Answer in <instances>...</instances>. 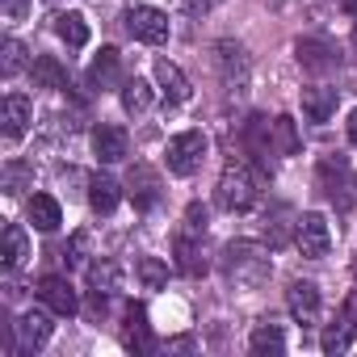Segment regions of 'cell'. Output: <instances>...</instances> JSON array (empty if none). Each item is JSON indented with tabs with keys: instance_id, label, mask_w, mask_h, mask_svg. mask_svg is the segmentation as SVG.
<instances>
[{
	"instance_id": "22",
	"label": "cell",
	"mask_w": 357,
	"mask_h": 357,
	"mask_svg": "<svg viewBox=\"0 0 357 357\" xmlns=\"http://www.w3.org/2000/svg\"><path fill=\"white\" fill-rule=\"evenodd\" d=\"M55 34H59L72 51L89 47V38H93V34H89V22H84L80 13H59V17H55Z\"/></svg>"
},
{
	"instance_id": "24",
	"label": "cell",
	"mask_w": 357,
	"mask_h": 357,
	"mask_svg": "<svg viewBox=\"0 0 357 357\" xmlns=\"http://www.w3.org/2000/svg\"><path fill=\"white\" fill-rule=\"evenodd\" d=\"M248 349L252 353H286V336H282V328L278 324H257L252 328V336H248Z\"/></svg>"
},
{
	"instance_id": "17",
	"label": "cell",
	"mask_w": 357,
	"mask_h": 357,
	"mask_svg": "<svg viewBox=\"0 0 357 357\" xmlns=\"http://www.w3.org/2000/svg\"><path fill=\"white\" fill-rule=\"evenodd\" d=\"M26 215H30V223L38 231H59V223H63V206L51 194H34L30 206H26Z\"/></svg>"
},
{
	"instance_id": "12",
	"label": "cell",
	"mask_w": 357,
	"mask_h": 357,
	"mask_svg": "<svg viewBox=\"0 0 357 357\" xmlns=\"http://www.w3.org/2000/svg\"><path fill=\"white\" fill-rule=\"evenodd\" d=\"M155 84H160V93H164V101H172V105H185L190 101V80H185V72L176 68V63H168V59H155Z\"/></svg>"
},
{
	"instance_id": "13",
	"label": "cell",
	"mask_w": 357,
	"mask_h": 357,
	"mask_svg": "<svg viewBox=\"0 0 357 357\" xmlns=\"http://www.w3.org/2000/svg\"><path fill=\"white\" fill-rule=\"evenodd\" d=\"M126 147H130V139H126V130L122 126H97L93 130V151H97V160L101 164H118V160H126Z\"/></svg>"
},
{
	"instance_id": "28",
	"label": "cell",
	"mask_w": 357,
	"mask_h": 357,
	"mask_svg": "<svg viewBox=\"0 0 357 357\" xmlns=\"http://www.w3.org/2000/svg\"><path fill=\"white\" fill-rule=\"evenodd\" d=\"M273 135H278V151L282 155H294L298 151V135H294V118H273Z\"/></svg>"
},
{
	"instance_id": "31",
	"label": "cell",
	"mask_w": 357,
	"mask_h": 357,
	"mask_svg": "<svg viewBox=\"0 0 357 357\" xmlns=\"http://www.w3.org/2000/svg\"><path fill=\"white\" fill-rule=\"evenodd\" d=\"M349 328H353L349 319H344V324H332V328L324 332V340H319L324 353H344V349H349Z\"/></svg>"
},
{
	"instance_id": "27",
	"label": "cell",
	"mask_w": 357,
	"mask_h": 357,
	"mask_svg": "<svg viewBox=\"0 0 357 357\" xmlns=\"http://www.w3.org/2000/svg\"><path fill=\"white\" fill-rule=\"evenodd\" d=\"M135 269H139L143 290H160V286L168 282V265H164L160 257H139V261H135Z\"/></svg>"
},
{
	"instance_id": "15",
	"label": "cell",
	"mask_w": 357,
	"mask_h": 357,
	"mask_svg": "<svg viewBox=\"0 0 357 357\" xmlns=\"http://www.w3.org/2000/svg\"><path fill=\"white\" fill-rule=\"evenodd\" d=\"M294 55H298V63L307 68V72H332L336 68V55H332V47L324 43V38H298L294 43Z\"/></svg>"
},
{
	"instance_id": "3",
	"label": "cell",
	"mask_w": 357,
	"mask_h": 357,
	"mask_svg": "<svg viewBox=\"0 0 357 357\" xmlns=\"http://www.w3.org/2000/svg\"><path fill=\"white\" fill-rule=\"evenodd\" d=\"M202 160H206V135L202 130H181L164 147V164L172 176H194L202 168Z\"/></svg>"
},
{
	"instance_id": "8",
	"label": "cell",
	"mask_w": 357,
	"mask_h": 357,
	"mask_svg": "<svg viewBox=\"0 0 357 357\" xmlns=\"http://www.w3.org/2000/svg\"><path fill=\"white\" fill-rule=\"evenodd\" d=\"M286 307H290V315H294L298 324H319V315H324L319 286H315V282H294V286L286 290Z\"/></svg>"
},
{
	"instance_id": "11",
	"label": "cell",
	"mask_w": 357,
	"mask_h": 357,
	"mask_svg": "<svg viewBox=\"0 0 357 357\" xmlns=\"http://www.w3.org/2000/svg\"><path fill=\"white\" fill-rule=\"evenodd\" d=\"M0 130H5V139L9 143H17L26 130H30V122H34V105H30V97H22V93H9L5 97V114H0Z\"/></svg>"
},
{
	"instance_id": "19",
	"label": "cell",
	"mask_w": 357,
	"mask_h": 357,
	"mask_svg": "<svg viewBox=\"0 0 357 357\" xmlns=\"http://www.w3.org/2000/svg\"><path fill=\"white\" fill-rule=\"evenodd\" d=\"M118 198H122V190H118V181H114V176L97 172L93 181H89V206H93L97 215H114Z\"/></svg>"
},
{
	"instance_id": "2",
	"label": "cell",
	"mask_w": 357,
	"mask_h": 357,
	"mask_svg": "<svg viewBox=\"0 0 357 357\" xmlns=\"http://www.w3.org/2000/svg\"><path fill=\"white\" fill-rule=\"evenodd\" d=\"M261 181H265V176H257L244 160H231V164L223 168V176H219V185H215V198H219V206H223L227 215H244V211L257 206Z\"/></svg>"
},
{
	"instance_id": "6",
	"label": "cell",
	"mask_w": 357,
	"mask_h": 357,
	"mask_svg": "<svg viewBox=\"0 0 357 357\" xmlns=\"http://www.w3.org/2000/svg\"><path fill=\"white\" fill-rule=\"evenodd\" d=\"M215 63H219V76L231 93L248 89V55L240 43H215Z\"/></svg>"
},
{
	"instance_id": "16",
	"label": "cell",
	"mask_w": 357,
	"mask_h": 357,
	"mask_svg": "<svg viewBox=\"0 0 357 357\" xmlns=\"http://www.w3.org/2000/svg\"><path fill=\"white\" fill-rule=\"evenodd\" d=\"M303 114H307V122H328L336 114V89H328V84L303 89Z\"/></svg>"
},
{
	"instance_id": "9",
	"label": "cell",
	"mask_w": 357,
	"mask_h": 357,
	"mask_svg": "<svg viewBox=\"0 0 357 357\" xmlns=\"http://www.w3.org/2000/svg\"><path fill=\"white\" fill-rule=\"evenodd\" d=\"M176 269L181 273H190V278H202L206 269H211V261H206V248H202V231H181L176 236Z\"/></svg>"
},
{
	"instance_id": "14",
	"label": "cell",
	"mask_w": 357,
	"mask_h": 357,
	"mask_svg": "<svg viewBox=\"0 0 357 357\" xmlns=\"http://www.w3.org/2000/svg\"><path fill=\"white\" fill-rule=\"evenodd\" d=\"M51 315H55V311H51ZM51 315H47V311H22V319H17L22 349H43V344L51 340V332H55Z\"/></svg>"
},
{
	"instance_id": "30",
	"label": "cell",
	"mask_w": 357,
	"mask_h": 357,
	"mask_svg": "<svg viewBox=\"0 0 357 357\" xmlns=\"http://www.w3.org/2000/svg\"><path fill=\"white\" fill-rule=\"evenodd\" d=\"M26 68V47L17 43V38H9L5 43V59H0V72H5V76H17Z\"/></svg>"
},
{
	"instance_id": "7",
	"label": "cell",
	"mask_w": 357,
	"mask_h": 357,
	"mask_svg": "<svg viewBox=\"0 0 357 357\" xmlns=\"http://www.w3.org/2000/svg\"><path fill=\"white\" fill-rule=\"evenodd\" d=\"M38 298L47 303V311H55V315H63V319H72V315L80 311V298H76L72 282H68V278H55V273L38 282Z\"/></svg>"
},
{
	"instance_id": "37",
	"label": "cell",
	"mask_w": 357,
	"mask_h": 357,
	"mask_svg": "<svg viewBox=\"0 0 357 357\" xmlns=\"http://www.w3.org/2000/svg\"><path fill=\"white\" fill-rule=\"evenodd\" d=\"M353 47H357V22H353Z\"/></svg>"
},
{
	"instance_id": "25",
	"label": "cell",
	"mask_w": 357,
	"mask_h": 357,
	"mask_svg": "<svg viewBox=\"0 0 357 357\" xmlns=\"http://www.w3.org/2000/svg\"><path fill=\"white\" fill-rule=\"evenodd\" d=\"M89 80H93L97 89H114V84H118V51H114V47H105V51L93 59Z\"/></svg>"
},
{
	"instance_id": "33",
	"label": "cell",
	"mask_w": 357,
	"mask_h": 357,
	"mask_svg": "<svg viewBox=\"0 0 357 357\" xmlns=\"http://www.w3.org/2000/svg\"><path fill=\"white\" fill-rule=\"evenodd\" d=\"M30 9V0H5V22H22Z\"/></svg>"
},
{
	"instance_id": "20",
	"label": "cell",
	"mask_w": 357,
	"mask_h": 357,
	"mask_svg": "<svg viewBox=\"0 0 357 357\" xmlns=\"http://www.w3.org/2000/svg\"><path fill=\"white\" fill-rule=\"evenodd\" d=\"M122 344H126V349H135V353H147V349H151V328H147V315H143V307H130V311H126Z\"/></svg>"
},
{
	"instance_id": "35",
	"label": "cell",
	"mask_w": 357,
	"mask_h": 357,
	"mask_svg": "<svg viewBox=\"0 0 357 357\" xmlns=\"http://www.w3.org/2000/svg\"><path fill=\"white\" fill-rule=\"evenodd\" d=\"M215 5H219V0H185V9H190V13H211Z\"/></svg>"
},
{
	"instance_id": "18",
	"label": "cell",
	"mask_w": 357,
	"mask_h": 357,
	"mask_svg": "<svg viewBox=\"0 0 357 357\" xmlns=\"http://www.w3.org/2000/svg\"><path fill=\"white\" fill-rule=\"evenodd\" d=\"M30 257V240H26V227L22 223H9L5 227V248H0V261H5L9 273H17Z\"/></svg>"
},
{
	"instance_id": "34",
	"label": "cell",
	"mask_w": 357,
	"mask_h": 357,
	"mask_svg": "<svg viewBox=\"0 0 357 357\" xmlns=\"http://www.w3.org/2000/svg\"><path fill=\"white\" fill-rule=\"evenodd\" d=\"M84 248H89V236L80 231V236L72 240V248H68V261H72V265H76V261H84Z\"/></svg>"
},
{
	"instance_id": "4",
	"label": "cell",
	"mask_w": 357,
	"mask_h": 357,
	"mask_svg": "<svg viewBox=\"0 0 357 357\" xmlns=\"http://www.w3.org/2000/svg\"><path fill=\"white\" fill-rule=\"evenodd\" d=\"M294 244H298V252L311 257V261L328 257V248H332V227H328V219H324L319 211L298 215V219H294Z\"/></svg>"
},
{
	"instance_id": "1",
	"label": "cell",
	"mask_w": 357,
	"mask_h": 357,
	"mask_svg": "<svg viewBox=\"0 0 357 357\" xmlns=\"http://www.w3.org/2000/svg\"><path fill=\"white\" fill-rule=\"evenodd\" d=\"M269 273H273V261H269V252H265L261 244L236 240V244L223 248V278H227L236 290H257V286L269 282Z\"/></svg>"
},
{
	"instance_id": "29",
	"label": "cell",
	"mask_w": 357,
	"mask_h": 357,
	"mask_svg": "<svg viewBox=\"0 0 357 357\" xmlns=\"http://www.w3.org/2000/svg\"><path fill=\"white\" fill-rule=\"evenodd\" d=\"M286 219H290V211H286V206H278V211H273V219L265 215V231H269V248H282V244L290 240V231H286Z\"/></svg>"
},
{
	"instance_id": "21",
	"label": "cell",
	"mask_w": 357,
	"mask_h": 357,
	"mask_svg": "<svg viewBox=\"0 0 357 357\" xmlns=\"http://www.w3.org/2000/svg\"><path fill=\"white\" fill-rule=\"evenodd\" d=\"M30 76H34L38 89H68V72H63V63L55 55H38L30 63Z\"/></svg>"
},
{
	"instance_id": "10",
	"label": "cell",
	"mask_w": 357,
	"mask_h": 357,
	"mask_svg": "<svg viewBox=\"0 0 357 357\" xmlns=\"http://www.w3.org/2000/svg\"><path fill=\"white\" fill-rule=\"evenodd\" d=\"M126 194L135 202V211H151L160 202V176L147 168V164H135L130 176H126Z\"/></svg>"
},
{
	"instance_id": "26",
	"label": "cell",
	"mask_w": 357,
	"mask_h": 357,
	"mask_svg": "<svg viewBox=\"0 0 357 357\" xmlns=\"http://www.w3.org/2000/svg\"><path fill=\"white\" fill-rule=\"evenodd\" d=\"M89 286H93V294H114V290L122 286L118 265H114V261H97V265H89Z\"/></svg>"
},
{
	"instance_id": "36",
	"label": "cell",
	"mask_w": 357,
	"mask_h": 357,
	"mask_svg": "<svg viewBox=\"0 0 357 357\" xmlns=\"http://www.w3.org/2000/svg\"><path fill=\"white\" fill-rule=\"evenodd\" d=\"M344 126H349V143H353V147H357V109H353V114H349V122H344Z\"/></svg>"
},
{
	"instance_id": "5",
	"label": "cell",
	"mask_w": 357,
	"mask_h": 357,
	"mask_svg": "<svg viewBox=\"0 0 357 357\" xmlns=\"http://www.w3.org/2000/svg\"><path fill=\"white\" fill-rule=\"evenodd\" d=\"M126 30H130L135 43H147V47L168 43V17H164L160 9H151V5H135V9H126Z\"/></svg>"
},
{
	"instance_id": "32",
	"label": "cell",
	"mask_w": 357,
	"mask_h": 357,
	"mask_svg": "<svg viewBox=\"0 0 357 357\" xmlns=\"http://www.w3.org/2000/svg\"><path fill=\"white\" fill-rule=\"evenodd\" d=\"M185 227H190V231H206V206L190 202V211H185Z\"/></svg>"
},
{
	"instance_id": "23",
	"label": "cell",
	"mask_w": 357,
	"mask_h": 357,
	"mask_svg": "<svg viewBox=\"0 0 357 357\" xmlns=\"http://www.w3.org/2000/svg\"><path fill=\"white\" fill-rule=\"evenodd\" d=\"M151 101H155V93H151V84L147 80H126L122 84V109L130 114V118H139V114H147L151 109Z\"/></svg>"
}]
</instances>
